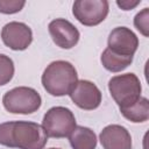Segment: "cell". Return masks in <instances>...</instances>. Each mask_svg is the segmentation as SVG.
<instances>
[{
	"instance_id": "4fadbf2b",
	"label": "cell",
	"mask_w": 149,
	"mask_h": 149,
	"mask_svg": "<svg viewBox=\"0 0 149 149\" xmlns=\"http://www.w3.org/2000/svg\"><path fill=\"white\" fill-rule=\"evenodd\" d=\"M119 109L127 120L134 123L146 122L149 119V101L144 97H140L133 105Z\"/></svg>"
},
{
	"instance_id": "52a82bcc",
	"label": "cell",
	"mask_w": 149,
	"mask_h": 149,
	"mask_svg": "<svg viewBox=\"0 0 149 149\" xmlns=\"http://www.w3.org/2000/svg\"><path fill=\"white\" fill-rule=\"evenodd\" d=\"M72 102L85 111H93L101 104V92L98 86L90 80H77L69 93Z\"/></svg>"
},
{
	"instance_id": "6da1fadb",
	"label": "cell",
	"mask_w": 149,
	"mask_h": 149,
	"mask_svg": "<svg viewBox=\"0 0 149 149\" xmlns=\"http://www.w3.org/2000/svg\"><path fill=\"white\" fill-rule=\"evenodd\" d=\"M48 142L44 128L31 121L0 123V144L19 149H43Z\"/></svg>"
},
{
	"instance_id": "30bf717a",
	"label": "cell",
	"mask_w": 149,
	"mask_h": 149,
	"mask_svg": "<svg viewBox=\"0 0 149 149\" xmlns=\"http://www.w3.org/2000/svg\"><path fill=\"white\" fill-rule=\"evenodd\" d=\"M49 34L54 43L62 49L73 48L80 37L79 30L65 19H55L48 26Z\"/></svg>"
},
{
	"instance_id": "ac0fdd59",
	"label": "cell",
	"mask_w": 149,
	"mask_h": 149,
	"mask_svg": "<svg viewBox=\"0 0 149 149\" xmlns=\"http://www.w3.org/2000/svg\"><path fill=\"white\" fill-rule=\"evenodd\" d=\"M140 3H141V0H118L116 1V5L122 10H132Z\"/></svg>"
},
{
	"instance_id": "ba28073f",
	"label": "cell",
	"mask_w": 149,
	"mask_h": 149,
	"mask_svg": "<svg viewBox=\"0 0 149 149\" xmlns=\"http://www.w3.org/2000/svg\"><path fill=\"white\" fill-rule=\"evenodd\" d=\"M1 40L6 47L15 51L26 50L33 42V31L23 22L12 21L6 23L1 30Z\"/></svg>"
},
{
	"instance_id": "9c48e42d",
	"label": "cell",
	"mask_w": 149,
	"mask_h": 149,
	"mask_svg": "<svg viewBox=\"0 0 149 149\" xmlns=\"http://www.w3.org/2000/svg\"><path fill=\"white\" fill-rule=\"evenodd\" d=\"M108 49L122 56H134L139 48L136 34L127 27H116L108 35Z\"/></svg>"
},
{
	"instance_id": "5bb4252c",
	"label": "cell",
	"mask_w": 149,
	"mask_h": 149,
	"mask_svg": "<svg viewBox=\"0 0 149 149\" xmlns=\"http://www.w3.org/2000/svg\"><path fill=\"white\" fill-rule=\"evenodd\" d=\"M133 58L134 56H122L106 48L101 54L100 61L106 70L111 72H120L132 64Z\"/></svg>"
},
{
	"instance_id": "8992f818",
	"label": "cell",
	"mask_w": 149,
	"mask_h": 149,
	"mask_svg": "<svg viewBox=\"0 0 149 149\" xmlns=\"http://www.w3.org/2000/svg\"><path fill=\"white\" fill-rule=\"evenodd\" d=\"M109 12L107 0H77L72 5V14L81 24L93 27L101 23Z\"/></svg>"
},
{
	"instance_id": "8fae6325",
	"label": "cell",
	"mask_w": 149,
	"mask_h": 149,
	"mask_svg": "<svg viewBox=\"0 0 149 149\" xmlns=\"http://www.w3.org/2000/svg\"><path fill=\"white\" fill-rule=\"evenodd\" d=\"M100 143L104 149H132V136L130 133L120 125L106 126L100 135Z\"/></svg>"
},
{
	"instance_id": "2e32d148",
	"label": "cell",
	"mask_w": 149,
	"mask_h": 149,
	"mask_svg": "<svg viewBox=\"0 0 149 149\" xmlns=\"http://www.w3.org/2000/svg\"><path fill=\"white\" fill-rule=\"evenodd\" d=\"M135 28L144 36H149V8L146 7L141 12H139L134 17Z\"/></svg>"
},
{
	"instance_id": "e0dca14e",
	"label": "cell",
	"mask_w": 149,
	"mask_h": 149,
	"mask_svg": "<svg viewBox=\"0 0 149 149\" xmlns=\"http://www.w3.org/2000/svg\"><path fill=\"white\" fill-rule=\"evenodd\" d=\"M26 5L23 0H0V13L15 14L19 13Z\"/></svg>"
},
{
	"instance_id": "9a60e30c",
	"label": "cell",
	"mask_w": 149,
	"mask_h": 149,
	"mask_svg": "<svg viewBox=\"0 0 149 149\" xmlns=\"http://www.w3.org/2000/svg\"><path fill=\"white\" fill-rule=\"evenodd\" d=\"M14 63L7 55L0 54V86L8 84L14 76Z\"/></svg>"
},
{
	"instance_id": "7c38bea8",
	"label": "cell",
	"mask_w": 149,
	"mask_h": 149,
	"mask_svg": "<svg viewBox=\"0 0 149 149\" xmlns=\"http://www.w3.org/2000/svg\"><path fill=\"white\" fill-rule=\"evenodd\" d=\"M69 142L72 149H95L98 139L95 133L84 126H76L69 135Z\"/></svg>"
},
{
	"instance_id": "277c9868",
	"label": "cell",
	"mask_w": 149,
	"mask_h": 149,
	"mask_svg": "<svg viewBox=\"0 0 149 149\" xmlns=\"http://www.w3.org/2000/svg\"><path fill=\"white\" fill-rule=\"evenodd\" d=\"M108 91L119 108L133 105L141 97L142 86L135 73H123L114 76L108 81Z\"/></svg>"
},
{
	"instance_id": "5b68a950",
	"label": "cell",
	"mask_w": 149,
	"mask_h": 149,
	"mask_svg": "<svg viewBox=\"0 0 149 149\" xmlns=\"http://www.w3.org/2000/svg\"><path fill=\"white\" fill-rule=\"evenodd\" d=\"M76 126L74 114L71 109L64 106H55L48 109L42 121V127L48 137L54 139L69 137Z\"/></svg>"
},
{
	"instance_id": "3957f363",
	"label": "cell",
	"mask_w": 149,
	"mask_h": 149,
	"mask_svg": "<svg viewBox=\"0 0 149 149\" xmlns=\"http://www.w3.org/2000/svg\"><path fill=\"white\" fill-rule=\"evenodd\" d=\"M2 105L6 111L13 114H31L40 109L42 98L35 88L19 86L3 94Z\"/></svg>"
},
{
	"instance_id": "7a4b0ae2",
	"label": "cell",
	"mask_w": 149,
	"mask_h": 149,
	"mask_svg": "<svg viewBox=\"0 0 149 149\" xmlns=\"http://www.w3.org/2000/svg\"><path fill=\"white\" fill-rule=\"evenodd\" d=\"M77 80V70L68 61L51 62L44 69L41 77L44 90L54 97H63L69 94Z\"/></svg>"
},
{
	"instance_id": "d6986e66",
	"label": "cell",
	"mask_w": 149,
	"mask_h": 149,
	"mask_svg": "<svg viewBox=\"0 0 149 149\" xmlns=\"http://www.w3.org/2000/svg\"><path fill=\"white\" fill-rule=\"evenodd\" d=\"M49 149H61V148H49Z\"/></svg>"
}]
</instances>
